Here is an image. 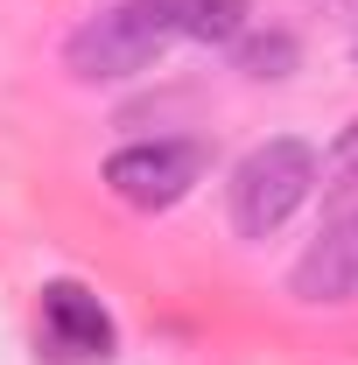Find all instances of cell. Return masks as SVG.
Listing matches in <instances>:
<instances>
[{"label":"cell","mask_w":358,"mask_h":365,"mask_svg":"<svg viewBox=\"0 0 358 365\" xmlns=\"http://www.w3.org/2000/svg\"><path fill=\"white\" fill-rule=\"evenodd\" d=\"M176 43V14L169 0H120L106 14H91L85 29L63 43V63L78 85H120L162 63V49Z\"/></svg>","instance_id":"cell-1"},{"label":"cell","mask_w":358,"mask_h":365,"mask_svg":"<svg viewBox=\"0 0 358 365\" xmlns=\"http://www.w3.org/2000/svg\"><path fill=\"white\" fill-rule=\"evenodd\" d=\"M310 190H316V148L310 140H295V134L260 140V148L232 169V182H225L232 232H239V239H274V232L310 204Z\"/></svg>","instance_id":"cell-2"},{"label":"cell","mask_w":358,"mask_h":365,"mask_svg":"<svg viewBox=\"0 0 358 365\" xmlns=\"http://www.w3.org/2000/svg\"><path fill=\"white\" fill-rule=\"evenodd\" d=\"M204 169H211L204 140H134L106 162V190L134 211H169L204 182Z\"/></svg>","instance_id":"cell-3"},{"label":"cell","mask_w":358,"mask_h":365,"mask_svg":"<svg viewBox=\"0 0 358 365\" xmlns=\"http://www.w3.org/2000/svg\"><path fill=\"white\" fill-rule=\"evenodd\" d=\"M288 295L310 302V309H337V302H358V204H344L337 218H323L302 260L288 267Z\"/></svg>","instance_id":"cell-4"},{"label":"cell","mask_w":358,"mask_h":365,"mask_svg":"<svg viewBox=\"0 0 358 365\" xmlns=\"http://www.w3.org/2000/svg\"><path fill=\"white\" fill-rule=\"evenodd\" d=\"M43 323L56 337V351H71V359H113V344H120L113 317L98 309V295L78 288V281H49L43 288Z\"/></svg>","instance_id":"cell-5"},{"label":"cell","mask_w":358,"mask_h":365,"mask_svg":"<svg viewBox=\"0 0 358 365\" xmlns=\"http://www.w3.org/2000/svg\"><path fill=\"white\" fill-rule=\"evenodd\" d=\"M176 14V36H197V43H239L246 29V0H169Z\"/></svg>","instance_id":"cell-6"},{"label":"cell","mask_w":358,"mask_h":365,"mask_svg":"<svg viewBox=\"0 0 358 365\" xmlns=\"http://www.w3.org/2000/svg\"><path fill=\"white\" fill-rule=\"evenodd\" d=\"M295 63H302V49L288 29H267V36H246L239 43V71L253 78V85H281V78H295Z\"/></svg>","instance_id":"cell-7"},{"label":"cell","mask_w":358,"mask_h":365,"mask_svg":"<svg viewBox=\"0 0 358 365\" xmlns=\"http://www.w3.org/2000/svg\"><path fill=\"white\" fill-rule=\"evenodd\" d=\"M323 190H358V120L337 134V148L323 155Z\"/></svg>","instance_id":"cell-8"},{"label":"cell","mask_w":358,"mask_h":365,"mask_svg":"<svg viewBox=\"0 0 358 365\" xmlns=\"http://www.w3.org/2000/svg\"><path fill=\"white\" fill-rule=\"evenodd\" d=\"M310 14H330V21H352L358 29V0H302Z\"/></svg>","instance_id":"cell-9"}]
</instances>
